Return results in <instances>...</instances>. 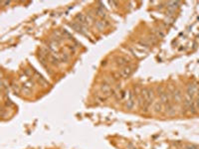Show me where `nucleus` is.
I'll list each match as a JSON object with an SVG mask.
<instances>
[{
    "label": "nucleus",
    "mask_w": 199,
    "mask_h": 149,
    "mask_svg": "<svg viewBox=\"0 0 199 149\" xmlns=\"http://www.w3.org/2000/svg\"><path fill=\"white\" fill-rule=\"evenodd\" d=\"M22 92H23L25 94H27V96H29V94H31V90H30L29 88H27V86H24L23 88H22Z\"/></svg>",
    "instance_id": "f3484780"
},
{
    "label": "nucleus",
    "mask_w": 199,
    "mask_h": 149,
    "mask_svg": "<svg viewBox=\"0 0 199 149\" xmlns=\"http://www.w3.org/2000/svg\"><path fill=\"white\" fill-rule=\"evenodd\" d=\"M100 92H102V96L108 98V96H110L114 90H112V88H110V86L108 84H104L100 86Z\"/></svg>",
    "instance_id": "423d86ee"
},
{
    "label": "nucleus",
    "mask_w": 199,
    "mask_h": 149,
    "mask_svg": "<svg viewBox=\"0 0 199 149\" xmlns=\"http://www.w3.org/2000/svg\"><path fill=\"white\" fill-rule=\"evenodd\" d=\"M76 20H77L78 23L82 24V25H84V26H86V25H88V24H89V19H88V18L82 13L77 14V16H76Z\"/></svg>",
    "instance_id": "1a4fd4ad"
},
{
    "label": "nucleus",
    "mask_w": 199,
    "mask_h": 149,
    "mask_svg": "<svg viewBox=\"0 0 199 149\" xmlns=\"http://www.w3.org/2000/svg\"><path fill=\"white\" fill-rule=\"evenodd\" d=\"M194 102H195V106H196V108H197V110H198L199 109V96H198L197 100H196Z\"/></svg>",
    "instance_id": "aec40b11"
},
{
    "label": "nucleus",
    "mask_w": 199,
    "mask_h": 149,
    "mask_svg": "<svg viewBox=\"0 0 199 149\" xmlns=\"http://www.w3.org/2000/svg\"><path fill=\"white\" fill-rule=\"evenodd\" d=\"M197 92H198L197 84H188L187 88H186V96H190V98H193Z\"/></svg>",
    "instance_id": "20e7f679"
},
{
    "label": "nucleus",
    "mask_w": 199,
    "mask_h": 149,
    "mask_svg": "<svg viewBox=\"0 0 199 149\" xmlns=\"http://www.w3.org/2000/svg\"><path fill=\"white\" fill-rule=\"evenodd\" d=\"M180 4L179 1H169L167 2V10L169 12L168 15H172V13H174L175 9L178 7V5Z\"/></svg>",
    "instance_id": "0eeeda50"
},
{
    "label": "nucleus",
    "mask_w": 199,
    "mask_h": 149,
    "mask_svg": "<svg viewBox=\"0 0 199 149\" xmlns=\"http://www.w3.org/2000/svg\"><path fill=\"white\" fill-rule=\"evenodd\" d=\"M116 63L118 66L120 67H126L130 63V60L128 59L126 57H124V56H120L116 59Z\"/></svg>",
    "instance_id": "6e6552de"
},
{
    "label": "nucleus",
    "mask_w": 199,
    "mask_h": 149,
    "mask_svg": "<svg viewBox=\"0 0 199 149\" xmlns=\"http://www.w3.org/2000/svg\"><path fill=\"white\" fill-rule=\"evenodd\" d=\"M184 149H198V146L195 144H185Z\"/></svg>",
    "instance_id": "dca6fc26"
},
{
    "label": "nucleus",
    "mask_w": 199,
    "mask_h": 149,
    "mask_svg": "<svg viewBox=\"0 0 199 149\" xmlns=\"http://www.w3.org/2000/svg\"><path fill=\"white\" fill-rule=\"evenodd\" d=\"M70 27H72L74 30L78 32L80 34H83V35H87V27L82 24L78 23V22H74V23H70L69 24Z\"/></svg>",
    "instance_id": "7ed1b4c3"
},
{
    "label": "nucleus",
    "mask_w": 199,
    "mask_h": 149,
    "mask_svg": "<svg viewBox=\"0 0 199 149\" xmlns=\"http://www.w3.org/2000/svg\"><path fill=\"white\" fill-rule=\"evenodd\" d=\"M163 108H164L163 104H162L160 102H154L153 105H152V109H153V112H155V113H159V112H161Z\"/></svg>",
    "instance_id": "9b49d317"
},
{
    "label": "nucleus",
    "mask_w": 199,
    "mask_h": 149,
    "mask_svg": "<svg viewBox=\"0 0 199 149\" xmlns=\"http://www.w3.org/2000/svg\"><path fill=\"white\" fill-rule=\"evenodd\" d=\"M60 61L68 62V61H69V56H68L67 54H63V55L61 56V58H60Z\"/></svg>",
    "instance_id": "a211bd4d"
},
{
    "label": "nucleus",
    "mask_w": 199,
    "mask_h": 149,
    "mask_svg": "<svg viewBox=\"0 0 199 149\" xmlns=\"http://www.w3.org/2000/svg\"><path fill=\"white\" fill-rule=\"evenodd\" d=\"M173 98L176 102H180L182 100V94L179 90H175L173 92Z\"/></svg>",
    "instance_id": "ddd939ff"
},
{
    "label": "nucleus",
    "mask_w": 199,
    "mask_h": 149,
    "mask_svg": "<svg viewBox=\"0 0 199 149\" xmlns=\"http://www.w3.org/2000/svg\"><path fill=\"white\" fill-rule=\"evenodd\" d=\"M124 106L128 110H132L136 106V100H134V96L132 92H128V98L126 100V102H124Z\"/></svg>",
    "instance_id": "f257e3e1"
},
{
    "label": "nucleus",
    "mask_w": 199,
    "mask_h": 149,
    "mask_svg": "<svg viewBox=\"0 0 199 149\" xmlns=\"http://www.w3.org/2000/svg\"><path fill=\"white\" fill-rule=\"evenodd\" d=\"M132 73H134V67H132V66H126V67H124L120 72H118V76L126 78L132 76Z\"/></svg>",
    "instance_id": "f03ea898"
},
{
    "label": "nucleus",
    "mask_w": 199,
    "mask_h": 149,
    "mask_svg": "<svg viewBox=\"0 0 199 149\" xmlns=\"http://www.w3.org/2000/svg\"><path fill=\"white\" fill-rule=\"evenodd\" d=\"M5 104H6V106H12V105H13V104L11 102V100H7V102H5Z\"/></svg>",
    "instance_id": "412c9836"
},
{
    "label": "nucleus",
    "mask_w": 199,
    "mask_h": 149,
    "mask_svg": "<svg viewBox=\"0 0 199 149\" xmlns=\"http://www.w3.org/2000/svg\"><path fill=\"white\" fill-rule=\"evenodd\" d=\"M12 88H13V92H15V94H19L20 92V88L19 86H17V84H13V86H12Z\"/></svg>",
    "instance_id": "6ab92c4d"
},
{
    "label": "nucleus",
    "mask_w": 199,
    "mask_h": 149,
    "mask_svg": "<svg viewBox=\"0 0 199 149\" xmlns=\"http://www.w3.org/2000/svg\"><path fill=\"white\" fill-rule=\"evenodd\" d=\"M110 25V23H108V21H97V23H96V27L98 28V29L100 30V31H102V30H104L106 27H108V26Z\"/></svg>",
    "instance_id": "f8f14e48"
},
{
    "label": "nucleus",
    "mask_w": 199,
    "mask_h": 149,
    "mask_svg": "<svg viewBox=\"0 0 199 149\" xmlns=\"http://www.w3.org/2000/svg\"><path fill=\"white\" fill-rule=\"evenodd\" d=\"M163 109H165V114H167V115H169V116L175 115V113H176L175 107H174V105L172 104H167V105H165Z\"/></svg>",
    "instance_id": "9d476101"
},
{
    "label": "nucleus",
    "mask_w": 199,
    "mask_h": 149,
    "mask_svg": "<svg viewBox=\"0 0 199 149\" xmlns=\"http://www.w3.org/2000/svg\"><path fill=\"white\" fill-rule=\"evenodd\" d=\"M159 102L163 104V106L169 104H170V94L166 92H163L159 96Z\"/></svg>",
    "instance_id": "39448f33"
},
{
    "label": "nucleus",
    "mask_w": 199,
    "mask_h": 149,
    "mask_svg": "<svg viewBox=\"0 0 199 149\" xmlns=\"http://www.w3.org/2000/svg\"><path fill=\"white\" fill-rule=\"evenodd\" d=\"M49 61L51 62L52 65H58L60 62V59L59 58H56V56H53V55H50L49 56Z\"/></svg>",
    "instance_id": "4468645a"
},
{
    "label": "nucleus",
    "mask_w": 199,
    "mask_h": 149,
    "mask_svg": "<svg viewBox=\"0 0 199 149\" xmlns=\"http://www.w3.org/2000/svg\"><path fill=\"white\" fill-rule=\"evenodd\" d=\"M96 13H97L98 16H100V17H106V12L104 11V9H102V8H97Z\"/></svg>",
    "instance_id": "2eb2a0df"
}]
</instances>
